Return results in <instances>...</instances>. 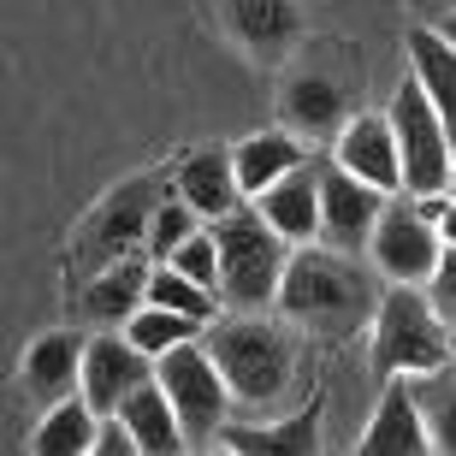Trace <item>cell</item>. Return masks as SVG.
Wrapping results in <instances>:
<instances>
[{
  "instance_id": "1",
  "label": "cell",
  "mask_w": 456,
  "mask_h": 456,
  "mask_svg": "<svg viewBox=\"0 0 456 456\" xmlns=\"http://www.w3.org/2000/svg\"><path fill=\"white\" fill-rule=\"evenodd\" d=\"M279 314L290 326H303L314 338H350L362 326H373V308H379V285L373 273L355 261L350 249H332V243H297L290 249V267L279 279Z\"/></svg>"
},
{
  "instance_id": "2",
  "label": "cell",
  "mask_w": 456,
  "mask_h": 456,
  "mask_svg": "<svg viewBox=\"0 0 456 456\" xmlns=\"http://www.w3.org/2000/svg\"><path fill=\"white\" fill-rule=\"evenodd\" d=\"M172 196V172H136L125 184H113L102 202L84 214V225L66 243V285H89L102 267L125 261V255H149V225L154 208Z\"/></svg>"
},
{
  "instance_id": "3",
  "label": "cell",
  "mask_w": 456,
  "mask_h": 456,
  "mask_svg": "<svg viewBox=\"0 0 456 456\" xmlns=\"http://www.w3.org/2000/svg\"><path fill=\"white\" fill-rule=\"evenodd\" d=\"M202 344L214 350L225 386H232L237 403L267 409L279 391H290V373H297V344L279 321H267L261 308H237L225 321H214L202 332Z\"/></svg>"
},
{
  "instance_id": "4",
  "label": "cell",
  "mask_w": 456,
  "mask_h": 456,
  "mask_svg": "<svg viewBox=\"0 0 456 456\" xmlns=\"http://www.w3.org/2000/svg\"><path fill=\"white\" fill-rule=\"evenodd\" d=\"M456 326L444 321L427 285H391L379 290V308H373V373L379 379H397V373H433L444 362H456Z\"/></svg>"
},
{
  "instance_id": "5",
  "label": "cell",
  "mask_w": 456,
  "mask_h": 456,
  "mask_svg": "<svg viewBox=\"0 0 456 456\" xmlns=\"http://www.w3.org/2000/svg\"><path fill=\"white\" fill-rule=\"evenodd\" d=\"M214 243H220V297L232 308H267L279 303V279L290 267V237L273 232V220L255 202L232 208L225 220H214Z\"/></svg>"
},
{
  "instance_id": "6",
  "label": "cell",
  "mask_w": 456,
  "mask_h": 456,
  "mask_svg": "<svg viewBox=\"0 0 456 456\" xmlns=\"http://www.w3.org/2000/svg\"><path fill=\"white\" fill-rule=\"evenodd\" d=\"M391 131H397V154H403V196H433V190H451V154L456 136L444 131V113L427 102V89L415 77L391 89Z\"/></svg>"
},
{
  "instance_id": "7",
  "label": "cell",
  "mask_w": 456,
  "mask_h": 456,
  "mask_svg": "<svg viewBox=\"0 0 456 456\" xmlns=\"http://www.w3.org/2000/svg\"><path fill=\"white\" fill-rule=\"evenodd\" d=\"M154 379L167 386L172 409H178V421H184L190 451L208 444V439H220V427H225V415H232L237 397H232L220 362H214V350H208L202 338H190V344H178V350L154 355Z\"/></svg>"
},
{
  "instance_id": "8",
  "label": "cell",
  "mask_w": 456,
  "mask_h": 456,
  "mask_svg": "<svg viewBox=\"0 0 456 456\" xmlns=\"http://www.w3.org/2000/svg\"><path fill=\"white\" fill-rule=\"evenodd\" d=\"M279 118L285 131L303 142H338V131L355 118V66H332V60H290L285 84H279Z\"/></svg>"
},
{
  "instance_id": "9",
  "label": "cell",
  "mask_w": 456,
  "mask_h": 456,
  "mask_svg": "<svg viewBox=\"0 0 456 456\" xmlns=\"http://www.w3.org/2000/svg\"><path fill=\"white\" fill-rule=\"evenodd\" d=\"M368 255H373V267L386 273V285H427L444 255V237L415 208V196H397V202H386V214L373 225Z\"/></svg>"
},
{
  "instance_id": "10",
  "label": "cell",
  "mask_w": 456,
  "mask_h": 456,
  "mask_svg": "<svg viewBox=\"0 0 456 456\" xmlns=\"http://www.w3.org/2000/svg\"><path fill=\"white\" fill-rule=\"evenodd\" d=\"M386 190L368 184V178H355L350 167H338L332 154L321 160V243L332 249H368L373 243V225L386 214Z\"/></svg>"
},
{
  "instance_id": "11",
  "label": "cell",
  "mask_w": 456,
  "mask_h": 456,
  "mask_svg": "<svg viewBox=\"0 0 456 456\" xmlns=\"http://www.w3.org/2000/svg\"><path fill=\"white\" fill-rule=\"evenodd\" d=\"M154 379V355L142 344H131L125 326H102L95 338H89V355H84V397L95 415H118L125 397L136 386H149Z\"/></svg>"
},
{
  "instance_id": "12",
  "label": "cell",
  "mask_w": 456,
  "mask_h": 456,
  "mask_svg": "<svg viewBox=\"0 0 456 456\" xmlns=\"http://www.w3.org/2000/svg\"><path fill=\"white\" fill-rule=\"evenodd\" d=\"M355 451H362V456H427V451H433L421 391H415V379H409V373L379 379V409L368 415V427H362Z\"/></svg>"
},
{
  "instance_id": "13",
  "label": "cell",
  "mask_w": 456,
  "mask_h": 456,
  "mask_svg": "<svg viewBox=\"0 0 456 456\" xmlns=\"http://www.w3.org/2000/svg\"><path fill=\"white\" fill-rule=\"evenodd\" d=\"M84 355H89L84 332H71V326L42 332V338L24 350V362H18V386H24V397L42 403V409L77 397V391H84Z\"/></svg>"
},
{
  "instance_id": "14",
  "label": "cell",
  "mask_w": 456,
  "mask_h": 456,
  "mask_svg": "<svg viewBox=\"0 0 456 456\" xmlns=\"http://www.w3.org/2000/svg\"><path fill=\"white\" fill-rule=\"evenodd\" d=\"M332 160L350 167L355 178L379 184L386 196H403V154H397V131H391V113H355L350 125L332 142Z\"/></svg>"
},
{
  "instance_id": "15",
  "label": "cell",
  "mask_w": 456,
  "mask_h": 456,
  "mask_svg": "<svg viewBox=\"0 0 456 456\" xmlns=\"http://www.w3.org/2000/svg\"><path fill=\"white\" fill-rule=\"evenodd\" d=\"M172 190L184 196L196 214H202L208 225L225 220L232 208H243L249 196H243V184H237V154L220 149V142H208V149H190L178 167H172Z\"/></svg>"
},
{
  "instance_id": "16",
  "label": "cell",
  "mask_w": 456,
  "mask_h": 456,
  "mask_svg": "<svg viewBox=\"0 0 456 456\" xmlns=\"http://www.w3.org/2000/svg\"><path fill=\"white\" fill-rule=\"evenodd\" d=\"M149 279H154V255H125V261L102 267L89 285H77V314L89 326H125L149 303Z\"/></svg>"
},
{
  "instance_id": "17",
  "label": "cell",
  "mask_w": 456,
  "mask_h": 456,
  "mask_svg": "<svg viewBox=\"0 0 456 456\" xmlns=\"http://www.w3.org/2000/svg\"><path fill=\"white\" fill-rule=\"evenodd\" d=\"M225 24L255 60H297V42H303V12L297 0H225Z\"/></svg>"
},
{
  "instance_id": "18",
  "label": "cell",
  "mask_w": 456,
  "mask_h": 456,
  "mask_svg": "<svg viewBox=\"0 0 456 456\" xmlns=\"http://www.w3.org/2000/svg\"><path fill=\"white\" fill-rule=\"evenodd\" d=\"M255 208L273 220V232L290 243H321V160H303L273 190L255 196Z\"/></svg>"
},
{
  "instance_id": "19",
  "label": "cell",
  "mask_w": 456,
  "mask_h": 456,
  "mask_svg": "<svg viewBox=\"0 0 456 456\" xmlns=\"http://www.w3.org/2000/svg\"><path fill=\"white\" fill-rule=\"evenodd\" d=\"M321 397L303 409V415H290V421H273V427H237L225 421L220 427V444L237 456H308L321 444Z\"/></svg>"
},
{
  "instance_id": "20",
  "label": "cell",
  "mask_w": 456,
  "mask_h": 456,
  "mask_svg": "<svg viewBox=\"0 0 456 456\" xmlns=\"http://www.w3.org/2000/svg\"><path fill=\"white\" fill-rule=\"evenodd\" d=\"M118 415L131 421L142 456H184V451H190L184 421H178V409H172V397H167V386H160V379L136 386L131 397H125V409H118Z\"/></svg>"
},
{
  "instance_id": "21",
  "label": "cell",
  "mask_w": 456,
  "mask_h": 456,
  "mask_svg": "<svg viewBox=\"0 0 456 456\" xmlns=\"http://www.w3.org/2000/svg\"><path fill=\"white\" fill-rule=\"evenodd\" d=\"M232 154H237V184H243L249 202L261 196V190H273L285 172H297L308 160L297 131H255V136H243Z\"/></svg>"
},
{
  "instance_id": "22",
  "label": "cell",
  "mask_w": 456,
  "mask_h": 456,
  "mask_svg": "<svg viewBox=\"0 0 456 456\" xmlns=\"http://www.w3.org/2000/svg\"><path fill=\"white\" fill-rule=\"evenodd\" d=\"M409 77L427 89V102L444 113V131L456 136V48L433 24H415L409 30Z\"/></svg>"
},
{
  "instance_id": "23",
  "label": "cell",
  "mask_w": 456,
  "mask_h": 456,
  "mask_svg": "<svg viewBox=\"0 0 456 456\" xmlns=\"http://www.w3.org/2000/svg\"><path fill=\"white\" fill-rule=\"evenodd\" d=\"M95 427H102V415H95V409H89V397L77 391V397L53 403L48 415L36 421L30 451L36 456H84V451H95Z\"/></svg>"
},
{
  "instance_id": "24",
  "label": "cell",
  "mask_w": 456,
  "mask_h": 456,
  "mask_svg": "<svg viewBox=\"0 0 456 456\" xmlns=\"http://www.w3.org/2000/svg\"><path fill=\"white\" fill-rule=\"evenodd\" d=\"M415 391H421V409H427V433H433V456H456V368L433 373H409Z\"/></svg>"
},
{
  "instance_id": "25",
  "label": "cell",
  "mask_w": 456,
  "mask_h": 456,
  "mask_svg": "<svg viewBox=\"0 0 456 456\" xmlns=\"http://www.w3.org/2000/svg\"><path fill=\"white\" fill-rule=\"evenodd\" d=\"M149 303H160V308H178V314H190V321H202V326H214L220 321V290H208V285H196V279H184V273L172 267V261H154V279H149Z\"/></svg>"
},
{
  "instance_id": "26",
  "label": "cell",
  "mask_w": 456,
  "mask_h": 456,
  "mask_svg": "<svg viewBox=\"0 0 456 456\" xmlns=\"http://www.w3.org/2000/svg\"><path fill=\"white\" fill-rule=\"evenodd\" d=\"M125 332H131V344H142L149 355H167V350H178V344H190V338H202L208 326L202 321H190V314H178V308H160V303H142L125 321Z\"/></svg>"
},
{
  "instance_id": "27",
  "label": "cell",
  "mask_w": 456,
  "mask_h": 456,
  "mask_svg": "<svg viewBox=\"0 0 456 456\" xmlns=\"http://www.w3.org/2000/svg\"><path fill=\"white\" fill-rule=\"evenodd\" d=\"M202 214H196V208L184 202V196H178V190H172L167 202L154 208V225H149V255L154 261H172V255H178V243H190V237L202 232Z\"/></svg>"
},
{
  "instance_id": "28",
  "label": "cell",
  "mask_w": 456,
  "mask_h": 456,
  "mask_svg": "<svg viewBox=\"0 0 456 456\" xmlns=\"http://www.w3.org/2000/svg\"><path fill=\"white\" fill-rule=\"evenodd\" d=\"M172 267L184 273V279H196V285L220 290V243H214V225H202V232L190 237V243H178Z\"/></svg>"
},
{
  "instance_id": "29",
  "label": "cell",
  "mask_w": 456,
  "mask_h": 456,
  "mask_svg": "<svg viewBox=\"0 0 456 456\" xmlns=\"http://www.w3.org/2000/svg\"><path fill=\"white\" fill-rule=\"evenodd\" d=\"M89 456H142V444H136V433H131L125 415H102V427H95V451Z\"/></svg>"
},
{
  "instance_id": "30",
  "label": "cell",
  "mask_w": 456,
  "mask_h": 456,
  "mask_svg": "<svg viewBox=\"0 0 456 456\" xmlns=\"http://www.w3.org/2000/svg\"><path fill=\"white\" fill-rule=\"evenodd\" d=\"M427 297H433V308L456 326V249L439 255V267H433V279H427Z\"/></svg>"
},
{
  "instance_id": "31",
  "label": "cell",
  "mask_w": 456,
  "mask_h": 456,
  "mask_svg": "<svg viewBox=\"0 0 456 456\" xmlns=\"http://www.w3.org/2000/svg\"><path fill=\"white\" fill-rule=\"evenodd\" d=\"M439 237H444V249H456V190H451V202H444V214H439Z\"/></svg>"
},
{
  "instance_id": "32",
  "label": "cell",
  "mask_w": 456,
  "mask_h": 456,
  "mask_svg": "<svg viewBox=\"0 0 456 456\" xmlns=\"http://www.w3.org/2000/svg\"><path fill=\"white\" fill-rule=\"evenodd\" d=\"M433 30H439L444 42H451V48H456V12H439V24H433Z\"/></svg>"
},
{
  "instance_id": "33",
  "label": "cell",
  "mask_w": 456,
  "mask_h": 456,
  "mask_svg": "<svg viewBox=\"0 0 456 456\" xmlns=\"http://www.w3.org/2000/svg\"><path fill=\"white\" fill-rule=\"evenodd\" d=\"M409 6H415V12H439L444 0H409Z\"/></svg>"
},
{
  "instance_id": "34",
  "label": "cell",
  "mask_w": 456,
  "mask_h": 456,
  "mask_svg": "<svg viewBox=\"0 0 456 456\" xmlns=\"http://www.w3.org/2000/svg\"><path fill=\"white\" fill-rule=\"evenodd\" d=\"M451 172H456V154H451ZM451 190H456V178H451Z\"/></svg>"
},
{
  "instance_id": "35",
  "label": "cell",
  "mask_w": 456,
  "mask_h": 456,
  "mask_svg": "<svg viewBox=\"0 0 456 456\" xmlns=\"http://www.w3.org/2000/svg\"><path fill=\"white\" fill-rule=\"evenodd\" d=\"M444 12H456V0H444Z\"/></svg>"
}]
</instances>
